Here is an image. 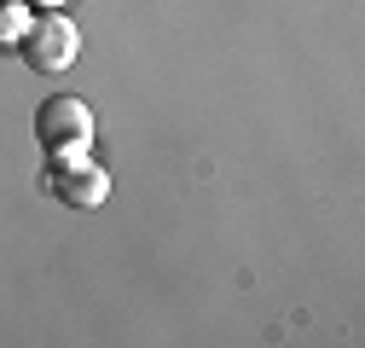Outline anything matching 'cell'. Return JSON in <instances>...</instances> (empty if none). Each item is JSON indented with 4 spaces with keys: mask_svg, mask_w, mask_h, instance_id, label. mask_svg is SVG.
Returning a JSON list of instances; mask_svg holds the SVG:
<instances>
[{
    "mask_svg": "<svg viewBox=\"0 0 365 348\" xmlns=\"http://www.w3.org/2000/svg\"><path fill=\"white\" fill-rule=\"evenodd\" d=\"M35 140L53 151V163H70V157H81L87 145H93V111H87L81 99H47L35 111Z\"/></svg>",
    "mask_w": 365,
    "mask_h": 348,
    "instance_id": "1",
    "label": "cell"
},
{
    "mask_svg": "<svg viewBox=\"0 0 365 348\" xmlns=\"http://www.w3.org/2000/svg\"><path fill=\"white\" fill-rule=\"evenodd\" d=\"M18 47H24V64H29L35 76H58V70H70V64H76L81 35H76V24H70L64 12H35Z\"/></svg>",
    "mask_w": 365,
    "mask_h": 348,
    "instance_id": "2",
    "label": "cell"
},
{
    "mask_svg": "<svg viewBox=\"0 0 365 348\" xmlns=\"http://www.w3.org/2000/svg\"><path fill=\"white\" fill-rule=\"evenodd\" d=\"M47 186H53V198L70 203V209H99V203L110 198V174H105L99 163H87V157H70V163H53V168H47Z\"/></svg>",
    "mask_w": 365,
    "mask_h": 348,
    "instance_id": "3",
    "label": "cell"
},
{
    "mask_svg": "<svg viewBox=\"0 0 365 348\" xmlns=\"http://www.w3.org/2000/svg\"><path fill=\"white\" fill-rule=\"evenodd\" d=\"M29 29V6L24 0H0V47H18Z\"/></svg>",
    "mask_w": 365,
    "mask_h": 348,
    "instance_id": "4",
    "label": "cell"
},
{
    "mask_svg": "<svg viewBox=\"0 0 365 348\" xmlns=\"http://www.w3.org/2000/svg\"><path fill=\"white\" fill-rule=\"evenodd\" d=\"M24 6H29V12H64L70 0H24Z\"/></svg>",
    "mask_w": 365,
    "mask_h": 348,
    "instance_id": "5",
    "label": "cell"
}]
</instances>
